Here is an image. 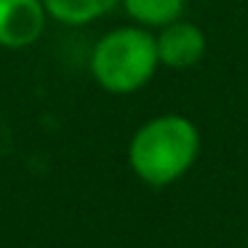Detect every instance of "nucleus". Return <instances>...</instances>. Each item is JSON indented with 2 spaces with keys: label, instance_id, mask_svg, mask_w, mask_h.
<instances>
[{
  "label": "nucleus",
  "instance_id": "obj_1",
  "mask_svg": "<svg viewBox=\"0 0 248 248\" xmlns=\"http://www.w3.org/2000/svg\"><path fill=\"white\" fill-rule=\"evenodd\" d=\"M203 136L189 118L176 112L155 115L134 131L128 141V166L147 187H171L184 179L200 157Z\"/></svg>",
  "mask_w": 248,
  "mask_h": 248
},
{
  "label": "nucleus",
  "instance_id": "obj_2",
  "mask_svg": "<svg viewBox=\"0 0 248 248\" xmlns=\"http://www.w3.org/2000/svg\"><path fill=\"white\" fill-rule=\"evenodd\" d=\"M157 59L155 32L139 24H125L104 32L91 51L88 70L96 86L115 96L136 93L155 78Z\"/></svg>",
  "mask_w": 248,
  "mask_h": 248
},
{
  "label": "nucleus",
  "instance_id": "obj_3",
  "mask_svg": "<svg viewBox=\"0 0 248 248\" xmlns=\"http://www.w3.org/2000/svg\"><path fill=\"white\" fill-rule=\"evenodd\" d=\"M48 19L43 0H0V48L24 51L35 46Z\"/></svg>",
  "mask_w": 248,
  "mask_h": 248
},
{
  "label": "nucleus",
  "instance_id": "obj_4",
  "mask_svg": "<svg viewBox=\"0 0 248 248\" xmlns=\"http://www.w3.org/2000/svg\"><path fill=\"white\" fill-rule=\"evenodd\" d=\"M155 43L160 67H168V70H189V67L200 64V59L208 51V38H205L203 27L187 22V19H176L163 30H157Z\"/></svg>",
  "mask_w": 248,
  "mask_h": 248
},
{
  "label": "nucleus",
  "instance_id": "obj_5",
  "mask_svg": "<svg viewBox=\"0 0 248 248\" xmlns=\"http://www.w3.org/2000/svg\"><path fill=\"white\" fill-rule=\"evenodd\" d=\"M46 11L54 22L64 27H86L120 6V0H43Z\"/></svg>",
  "mask_w": 248,
  "mask_h": 248
},
{
  "label": "nucleus",
  "instance_id": "obj_6",
  "mask_svg": "<svg viewBox=\"0 0 248 248\" xmlns=\"http://www.w3.org/2000/svg\"><path fill=\"white\" fill-rule=\"evenodd\" d=\"M120 8L131 19V24L157 32L166 24L184 19L187 0H120Z\"/></svg>",
  "mask_w": 248,
  "mask_h": 248
},
{
  "label": "nucleus",
  "instance_id": "obj_7",
  "mask_svg": "<svg viewBox=\"0 0 248 248\" xmlns=\"http://www.w3.org/2000/svg\"><path fill=\"white\" fill-rule=\"evenodd\" d=\"M246 248H248V235H246Z\"/></svg>",
  "mask_w": 248,
  "mask_h": 248
}]
</instances>
